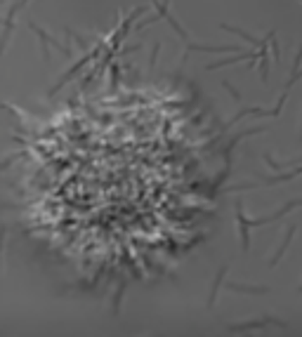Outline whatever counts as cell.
I'll list each match as a JSON object with an SVG mask.
<instances>
[{"instance_id":"obj_1","label":"cell","mask_w":302,"mask_h":337,"mask_svg":"<svg viewBox=\"0 0 302 337\" xmlns=\"http://www.w3.org/2000/svg\"><path fill=\"white\" fill-rule=\"evenodd\" d=\"M29 26V31H31L33 36L38 38V45H40V54H43V59L50 61V47H57L59 52L64 54V57H73V52H71V47L69 45H64V43H59V40L54 38L52 33H47L43 26H38L36 22H29L26 24Z\"/></svg>"},{"instance_id":"obj_2","label":"cell","mask_w":302,"mask_h":337,"mask_svg":"<svg viewBox=\"0 0 302 337\" xmlns=\"http://www.w3.org/2000/svg\"><path fill=\"white\" fill-rule=\"evenodd\" d=\"M267 325H276V328H286V321H281L276 316H260L253 321H243V323H232L227 325V332H248V330H262Z\"/></svg>"},{"instance_id":"obj_3","label":"cell","mask_w":302,"mask_h":337,"mask_svg":"<svg viewBox=\"0 0 302 337\" xmlns=\"http://www.w3.org/2000/svg\"><path fill=\"white\" fill-rule=\"evenodd\" d=\"M29 0H12L10 8L5 10V22H3V50L10 47V38H12V29H15V17L17 12H22L26 8Z\"/></svg>"},{"instance_id":"obj_4","label":"cell","mask_w":302,"mask_h":337,"mask_svg":"<svg viewBox=\"0 0 302 337\" xmlns=\"http://www.w3.org/2000/svg\"><path fill=\"white\" fill-rule=\"evenodd\" d=\"M102 50H104V45H97V47H94V52H85V57H80V61H78V64H73V66H71V69L66 71V73H64V78H62V80H59L57 85H52V87L47 90V94H54L57 90H62V87H64L66 83H69V80H73V78H76V73H80V69H83V66L87 64V61L92 59V57H99V54H102Z\"/></svg>"},{"instance_id":"obj_5","label":"cell","mask_w":302,"mask_h":337,"mask_svg":"<svg viewBox=\"0 0 302 337\" xmlns=\"http://www.w3.org/2000/svg\"><path fill=\"white\" fill-rule=\"evenodd\" d=\"M260 132H269V128L267 125H255V128H246V130H241L239 135H234L232 139H229V144L222 149V158L227 161V168L232 165V153H234V149L239 146V142H243L246 137H253V135H260Z\"/></svg>"},{"instance_id":"obj_6","label":"cell","mask_w":302,"mask_h":337,"mask_svg":"<svg viewBox=\"0 0 302 337\" xmlns=\"http://www.w3.org/2000/svg\"><path fill=\"white\" fill-rule=\"evenodd\" d=\"M236 229H239V241H241V250L243 253H248L250 250V222H248V217L243 214V203L241 200H236Z\"/></svg>"},{"instance_id":"obj_7","label":"cell","mask_w":302,"mask_h":337,"mask_svg":"<svg viewBox=\"0 0 302 337\" xmlns=\"http://www.w3.org/2000/svg\"><path fill=\"white\" fill-rule=\"evenodd\" d=\"M189 52H210V54H227V52H243L239 45H201V43H186L182 64L186 61Z\"/></svg>"},{"instance_id":"obj_8","label":"cell","mask_w":302,"mask_h":337,"mask_svg":"<svg viewBox=\"0 0 302 337\" xmlns=\"http://www.w3.org/2000/svg\"><path fill=\"white\" fill-rule=\"evenodd\" d=\"M295 207H302V198H293V200H288L283 207H279L274 214H269V217H260V219H250L248 217V222L250 227H267V224H274V222H279V219H283L288 212H293Z\"/></svg>"},{"instance_id":"obj_9","label":"cell","mask_w":302,"mask_h":337,"mask_svg":"<svg viewBox=\"0 0 302 337\" xmlns=\"http://www.w3.org/2000/svg\"><path fill=\"white\" fill-rule=\"evenodd\" d=\"M253 57H257V50L255 47H248V50H243V52H236V57H225V59L208 61V64H206V71L225 69V66H232V64H239V61H246V59H253Z\"/></svg>"},{"instance_id":"obj_10","label":"cell","mask_w":302,"mask_h":337,"mask_svg":"<svg viewBox=\"0 0 302 337\" xmlns=\"http://www.w3.org/2000/svg\"><path fill=\"white\" fill-rule=\"evenodd\" d=\"M269 38H271V31H269ZM269 61H271V50H269V40H267V43L257 50V73H260V83H267V80H269Z\"/></svg>"},{"instance_id":"obj_11","label":"cell","mask_w":302,"mask_h":337,"mask_svg":"<svg viewBox=\"0 0 302 337\" xmlns=\"http://www.w3.org/2000/svg\"><path fill=\"white\" fill-rule=\"evenodd\" d=\"M227 271H229V264H222V267L217 269L215 278H213V285H210V295H208V302H206V306L208 309H213L217 302V295H220V290L225 288V281H227Z\"/></svg>"},{"instance_id":"obj_12","label":"cell","mask_w":302,"mask_h":337,"mask_svg":"<svg viewBox=\"0 0 302 337\" xmlns=\"http://www.w3.org/2000/svg\"><path fill=\"white\" fill-rule=\"evenodd\" d=\"M225 288L239 295H267V285H253V283H239V281H225Z\"/></svg>"},{"instance_id":"obj_13","label":"cell","mask_w":302,"mask_h":337,"mask_svg":"<svg viewBox=\"0 0 302 337\" xmlns=\"http://www.w3.org/2000/svg\"><path fill=\"white\" fill-rule=\"evenodd\" d=\"M220 29L222 31H227V33H234V36H239L241 40H246L250 47H255V50H260V47L269 40V33H267V38H255V36H250L248 31H243V29H239V26H227V24H220Z\"/></svg>"},{"instance_id":"obj_14","label":"cell","mask_w":302,"mask_h":337,"mask_svg":"<svg viewBox=\"0 0 302 337\" xmlns=\"http://www.w3.org/2000/svg\"><path fill=\"white\" fill-rule=\"evenodd\" d=\"M295 234H297V224H290V227H288V231H286V238L281 241V245L276 248V253L269 257V267H276V264L281 262V257H283V255H286V250H288V245L293 243Z\"/></svg>"},{"instance_id":"obj_15","label":"cell","mask_w":302,"mask_h":337,"mask_svg":"<svg viewBox=\"0 0 302 337\" xmlns=\"http://www.w3.org/2000/svg\"><path fill=\"white\" fill-rule=\"evenodd\" d=\"M300 64H302V43L297 45V52H295V57H293V69H290V76H288V80H286V87L283 90H290L295 83H297V73H300Z\"/></svg>"},{"instance_id":"obj_16","label":"cell","mask_w":302,"mask_h":337,"mask_svg":"<svg viewBox=\"0 0 302 337\" xmlns=\"http://www.w3.org/2000/svg\"><path fill=\"white\" fill-rule=\"evenodd\" d=\"M125 288H128V281H121L116 288V292H114V297H111V316H118L121 314V302H123V295H125Z\"/></svg>"},{"instance_id":"obj_17","label":"cell","mask_w":302,"mask_h":337,"mask_svg":"<svg viewBox=\"0 0 302 337\" xmlns=\"http://www.w3.org/2000/svg\"><path fill=\"white\" fill-rule=\"evenodd\" d=\"M165 22L170 24V29L175 31V33H177V36H179L182 40H184V43H189V33H186V31H184V26H182V24H179L177 19H175V15H172V12H170L168 17H165Z\"/></svg>"},{"instance_id":"obj_18","label":"cell","mask_w":302,"mask_h":337,"mask_svg":"<svg viewBox=\"0 0 302 337\" xmlns=\"http://www.w3.org/2000/svg\"><path fill=\"white\" fill-rule=\"evenodd\" d=\"M269 50H271V61H274V64H281V50H279V40H276V31H271Z\"/></svg>"},{"instance_id":"obj_19","label":"cell","mask_w":302,"mask_h":337,"mask_svg":"<svg viewBox=\"0 0 302 337\" xmlns=\"http://www.w3.org/2000/svg\"><path fill=\"white\" fill-rule=\"evenodd\" d=\"M158 19H163V17H161V15H149V17H144V19H142V22L137 24V26H135V31H142V29H147L149 24L158 22Z\"/></svg>"},{"instance_id":"obj_20","label":"cell","mask_w":302,"mask_h":337,"mask_svg":"<svg viewBox=\"0 0 302 337\" xmlns=\"http://www.w3.org/2000/svg\"><path fill=\"white\" fill-rule=\"evenodd\" d=\"M222 87H225V90L229 92V94H232V99H234V101H241V99H243V97H241V92L236 90V87H234V85L229 83V80H222Z\"/></svg>"},{"instance_id":"obj_21","label":"cell","mask_w":302,"mask_h":337,"mask_svg":"<svg viewBox=\"0 0 302 337\" xmlns=\"http://www.w3.org/2000/svg\"><path fill=\"white\" fill-rule=\"evenodd\" d=\"M151 5L156 8V15H161L163 19L170 15V12H168V5H163V0H151Z\"/></svg>"},{"instance_id":"obj_22","label":"cell","mask_w":302,"mask_h":337,"mask_svg":"<svg viewBox=\"0 0 302 337\" xmlns=\"http://www.w3.org/2000/svg\"><path fill=\"white\" fill-rule=\"evenodd\" d=\"M158 52H161V43H154V52H151V57H149V69L154 71L156 66V57H158Z\"/></svg>"},{"instance_id":"obj_23","label":"cell","mask_w":302,"mask_h":337,"mask_svg":"<svg viewBox=\"0 0 302 337\" xmlns=\"http://www.w3.org/2000/svg\"><path fill=\"white\" fill-rule=\"evenodd\" d=\"M116 83H118V66L114 64L111 66V87H116Z\"/></svg>"},{"instance_id":"obj_24","label":"cell","mask_w":302,"mask_h":337,"mask_svg":"<svg viewBox=\"0 0 302 337\" xmlns=\"http://www.w3.org/2000/svg\"><path fill=\"white\" fill-rule=\"evenodd\" d=\"M163 5H168V8H170V0H163Z\"/></svg>"},{"instance_id":"obj_25","label":"cell","mask_w":302,"mask_h":337,"mask_svg":"<svg viewBox=\"0 0 302 337\" xmlns=\"http://www.w3.org/2000/svg\"><path fill=\"white\" fill-rule=\"evenodd\" d=\"M300 142H302V121H300Z\"/></svg>"},{"instance_id":"obj_26","label":"cell","mask_w":302,"mask_h":337,"mask_svg":"<svg viewBox=\"0 0 302 337\" xmlns=\"http://www.w3.org/2000/svg\"><path fill=\"white\" fill-rule=\"evenodd\" d=\"M297 292H302V283H300V288H297Z\"/></svg>"},{"instance_id":"obj_27","label":"cell","mask_w":302,"mask_h":337,"mask_svg":"<svg viewBox=\"0 0 302 337\" xmlns=\"http://www.w3.org/2000/svg\"><path fill=\"white\" fill-rule=\"evenodd\" d=\"M300 3H302V0H300Z\"/></svg>"}]
</instances>
